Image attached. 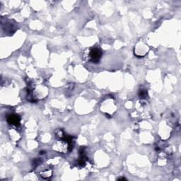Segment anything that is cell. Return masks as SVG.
<instances>
[{"instance_id":"cell-3","label":"cell","mask_w":181,"mask_h":181,"mask_svg":"<svg viewBox=\"0 0 181 181\" xmlns=\"http://www.w3.org/2000/svg\"><path fill=\"white\" fill-rule=\"evenodd\" d=\"M118 180H127L125 178H118Z\"/></svg>"},{"instance_id":"cell-2","label":"cell","mask_w":181,"mask_h":181,"mask_svg":"<svg viewBox=\"0 0 181 181\" xmlns=\"http://www.w3.org/2000/svg\"><path fill=\"white\" fill-rule=\"evenodd\" d=\"M20 117L18 116H16V115H10L7 117V122L8 123L11 124V125L17 126L20 123Z\"/></svg>"},{"instance_id":"cell-1","label":"cell","mask_w":181,"mask_h":181,"mask_svg":"<svg viewBox=\"0 0 181 181\" xmlns=\"http://www.w3.org/2000/svg\"><path fill=\"white\" fill-rule=\"evenodd\" d=\"M102 56V51L98 48H92L89 51L88 57L91 62L97 63Z\"/></svg>"}]
</instances>
